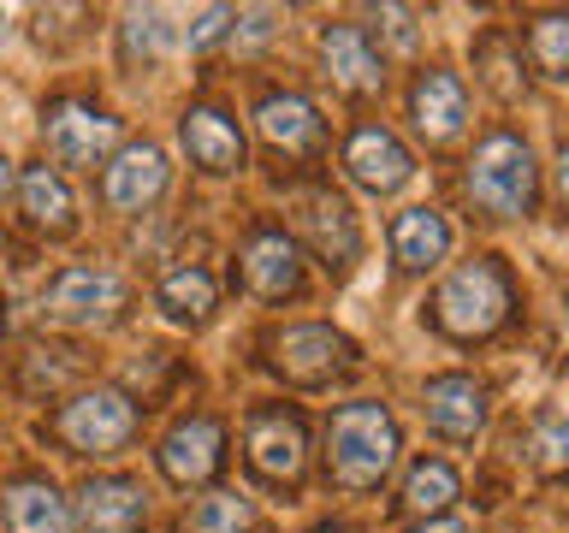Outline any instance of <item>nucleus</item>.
<instances>
[{
  "label": "nucleus",
  "instance_id": "nucleus-1",
  "mask_svg": "<svg viewBox=\"0 0 569 533\" xmlns=\"http://www.w3.org/2000/svg\"><path fill=\"white\" fill-rule=\"evenodd\" d=\"M398 462V421L380 403H345L327 421V469L338 486L373 492Z\"/></svg>",
  "mask_w": 569,
  "mask_h": 533
},
{
  "label": "nucleus",
  "instance_id": "nucleus-2",
  "mask_svg": "<svg viewBox=\"0 0 569 533\" xmlns=\"http://www.w3.org/2000/svg\"><path fill=\"white\" fill-rule=\"evenodd\" d=\"M462 184H469V202L480 213H492V220H522V213L533 208V154H528V142L510 137V131H492L475 149Z\"/></svg>",
  "mask_w": 569,
  "mask_h": 533
},
{
  "label": "nucleus",
  "instance_id": "nucleus-3",
  "mask_svg": "<svg viewBox=\"0 0 569 533\" xmlns=\"http://www.w3.org/2000/svg\"><path fill=\"white\" fill-rule=\"evenodd\" d=\"M510 314V284L498 273V261H462L433 296V320L451 338H487L505 326Z\"/></svg>",
  "mask_w": 569,
  "mask_h": 533
},
{
  "label": "nucleus",
  "instance_id": "nucleus-4",
  "mask_svg": "<svg viewBox=\"0 0 569 533\" xmlns=\"http://www.w3.org/2000/svg\"><path fill=\"white\" fill-rule=\"evenodd\" d=\"M53 433H60L78 456H119L124 444L137 439V403L113 385L78 391V398L53 415Z\"/></svg>",
  "mask_w": 569,
  "mask_h": 533
},
{
  "label": "nucleus",
  "instance_id": "nucleus-5",
  "mask_svg": "<svg viewBox=\"0 0 569 533\" xmlns=\"http://www.w3.org/2000/svg\"><path fill=\"white\" fill-rule=\"evenodd\" d=\"M124 309V279L113 266H96V261H78V266H60L48 279V296H42V314L60 320V326H113Z\"/></svg>",
  "mask_w": 569,
  "mask_h": 533
},
{
  "label": "nucleus",
  "instance_id": "nucleus-6",
  "mask_svg": "<svg viewBox=\"0 0 569 533\" xmlns=\"http://www.w3.org/2000/svg\"><path fill=\"white\" fill-rule=\"evenodd\" d=\"M42 142L60 167H101L119 142V119L89 101H53L42 113Z\"/></svg>",
  "mask_w": 569,
  "mask_h": 533
},
{
  "label": "nucleus",
  "instance_id": "nucleus-7",
  "mask_svg": "<svg viewBox=\"0 0 569 533\" xmlns=\"http://www.w3.org/2000/svg\"><path fill=\"white\" fill-rule=\"evenodd\" d=\"M167 178H172V167L154 142H124L101 172V195H107V208H119V213H142L149 202H160Z\"/></svg>",
  "mask_w": 569,
  "mask_h": 533
},
{
  "label": "nucleus",
  "instance_id": "nucleus-8",
  "mask_svg": "<svg viewBox=\"0 0 569 533\" xmlns=\"http://www.w3.org/2000/svg\"><path fill=\"white\" fill-rule=\"evenodd\" d=\"M154 456H160V474H167L172 486H202V480H213L226 462V433H220V421L190 415L160 439Z\"/></svg>",
  "mask_w": 569,
  "mask_h": 533
},
{
  "label": "nucleus",
  "instance_id": "nucleus-9",
  "mask_svg": "<svg viewBox=\"0 0 569 533\" xmlns=\"http://www.w3.org/2000/svg\"><path fill=\"white\" fill-rule=\"evenodd\" d=\"M350 338L345 332H332V326H284L279 332V344H273V362L284 380H297V385H320V380H332L338 368H350Z\"/></svg>",
  "mask_w": 569,
  "mask_h": 533
},
{
  "label": "nucleus",
  "instance_id": "nucleus-10",
  "mask_svg": "<svg viewBox=\"0 0 569 533\" xmlns=\"http://www.w3.org/2000/svg\"><path fill=\"white\" fill-rule=\"evenodd\" d=\"M71 515H78L83 533H137L149 504H142V486L124 474H96L83 480L78 497H71Z\"/></svg>",
  "mask_w": 569,
  "mask_h": 533
},
{
  "label": "nucleus",
  "instance_id": "nucleus-11",
  "mask_svg": "<svg viewBox=\"0 0 569 533\" xmlns=\"http://www.w3.org/2000/svg\"><path fill=\"white\" fill-rule=\"evenodd\" d=\"M345 172H350L362 190L391 195V190H403V184H409L416 160H409V149L386 131V124H362V131L345 142Z\"/></svg>",
  "mask_w": 569,
  "mask_h": 533
},
{
  "label": "nucleus",
  "instance_id": "nucleus-12",
  "mask_svg": "<svg viewBox=\"0 0 569 533\" xmlns=\"http://www.w3.org/2000/svg\"><path fill=\"white\" fill-rule=\"evenodd\" d=\"M243 451L267 480H297L302 456H309V439H302V421L291 415V409H261V415L249 421V433H243Z\"/></svg>",
  "mask_w": 569,
  "mask_h": 533
},
{
  "label": "nucleus",
  "instance_id": "nucleus-13",
  "mask_svg": "<svg viewBox=\"0 0 569 533\" xmlns=\"http://www.w3.org/2000/svg\"><path fill=\"white\" fill-rule=\"evenodd\" d=\"M178 142H184L190 167H202V172H238L243 167V131L220 107H190L178 119Z\"/></svg>",
  "mask_w": 569,
  "mask_h": 533
},
{
  "label": "nucleus",
  "instance_id": "nucleus-14",
  "mask_svg": "<svg viewBox=\"0 0 569 533\" xmlns=\"http://www.w3.org/2000/svg\"><path fill=\"white\" fill-rule=\"evenodd\" d=\"M427 426H433L439 439H475L480 426H487V391H480L469 373H439V380H427Z\"/></svg>",
  "mask_w": 569,
  "mask_h": 533
},
{
  "label": "nucleus",
  "instance_id": "nucleus-15",
  "mask_svg": "<svg viewBox=\"0 0 569 533\" xmlns=\"http://www.w3.org/2000/svg\"><path fill=\"white\" fill-rule=\"evenodd\" d=\"M297 225H302V238L320 249L327 266H350L356 261V220H350L345 195H332V190L297 195Z\"/></svg>",
  "mask_w": 569,
  "mask_h": 533
},
{
  "label": "nucleus",
  "instance_id": "nucleus-16",
  "mask_svg": "<svg viewBox=\"0 0 569 533\" xmlns=\"http://www.w3.org/2000/svg\"><path fill=\"white\" fill-rule=\"evenodd\" d=\"M243 284L256 296L267 302H279V296H297V284H302V261H297V243L284 238V231H256V238L243 243Z\"/></svg>",
  "mask_w": 569,
  "mask_h": 533
},
{
  "label": "nucleus",
  "instance_id": "nucleus-17",
  "mask_svg": "<svg viewBox=\"0 0 569 533\" xmlns=\"http://www.w3.org/2000/svg\"><path fill=\"white\" fill-rule=\"evenodd\" d=\"M320 60H327V78L338 89H350V95H373V89L386 83L380 53L368 48V36L356 24H327L320 30Z\"/></svg>",
  "mask_w": 569,
  "mask_h": 533
},
{
  "label": "nucleus",
  "instance_id": "nucleus-18",
  "mask_svg": "<svg viewBox=\"0 0 569 533\" xmlns=\"http://www.w3.org/2000/svg\"><path fill=\"white\" fill-rule=\"evenodd\" d=\"M409 113H416V131L427 142H451L469 119V95L451 71H421L416 89H409Z\"/></svg>",
  "mask_w": 569,
  "mask_h": 533
},
{
  "label": "nucleus",
  "instance_id": "nucleus-19",
  "mask_svg": "<svg viewBox=\"0 0 569 533\" xmlns=\"http://www.w3.org/2000/svg\"><path fill=\"white\" fill-rule=\"evenodd\" d=\"M391 255H398V266H409V273L439 266L451 255V225H445L433 208H403L398 220H391Z\"/></svg>",
  "mask_w": 569,
  "mask_h": 533
},
{
  "label": "nucleus",
  "instance_id": "nucleus-20",
  "mask_svg": "<svg viewBox=\"0 0 569 533\" xmlns=\"http://www.w3.org/2000/svg\"><path fill=\"white\" fill-rule=\"evenodd\" d=\"M256 124L279 154H315L320 149V113L302 95H267L256 107Z\"/></svg>",
  "mask_w": 569,
  "mask_h": 533
},
{
  "label": "nucleus",
  "instance_id": "nucleus-21",
  "mask_svg": "<svg viewBox=\"0 0 569 533\" xmlns=\"http://www.w3.org/2000/svg\"><path fill=\"white\" fill-rule=\"evenodd\" d=\"M7 527L12 533H71L78 515H71V497H60L48 480H18L7 492Z\"/></svg>",
  "mask_w": 569,
  "mask_h": 533
},
{
  "label": "nucleus",
  "instance_id": "nucleus-22",
  "mask_svg": "<svg viewBox=\"0 0 569 533\" xmlns=\"http://www.w3.org/2000/svg\"><path fill=\"white\" fill-rule=\"evenodd\" d=\"M18 202H24V220L36 231H71V190H66V178L60 172H48V167H30L24 178H18Z\"/></svg>",
  "mask_w": 569,
  "mask_h": 533
},
{
  "label": "nucleus",
  "instance_id": "nucleus-23",
  "mask_svg": "<svg viewBox=\"0 0 569 533\" xmlns=\"http://www.w3.org/2000/svg\"><path fill=\"white\" fill-rule=\"evenodd\" d=\"M213 279L202 273V266H178V273L160 279V291H154V309L178 320V326H202V320L213 314Z\"/></svg>",
  "mask_w": 569,
  "mask_h": 533
},
{
  "label": "nucleus",
  "instance_id": "nucleus-24",
  "mask_svg": "<svg viewBox=\"0 0 569 533\" xmlns=\"http://www.w3.org/2000/svg\"><path fill=\"white\" fill-rule=\"evenodd\" d=\"M451 504H457V469L451 462H416L403 480V510L421 515V522H439Z\"/></svg>",
  "mask_w": 569,
  "mask_h": 533
},
{
  "label": "nucleus",
  "instance_id": "nucleus-25",
  "mask_svg": "<svg viewBox=\"0 0 569 533\" xmlns=\"http://www.w3.org/2000/svg\"><path fill=\"white\" fill-rule=\"evenodd\" d=\"M528 60L551 83L569 78V12H540L533 18L528 24Z\"/></svg>",
  "mask_w": 569,
  "mask_h": 533
},
{
  "label": "nucleus",
  "instance_id": "nucleus-26",
  "mask_svg": "<svg viewBox=\"0 0 569 533\" xmlns=\"http://www.w3.org/2000/svg\"><path fill=\"white\" fill-rule=\"evenodd\" d=\"M119 42H124V66H137V60H142V66L167 60V53H172V24H167V12H154V7L124 12Z\"/></svg>",
  "mask_w": 569,
  "mask_h": 533
},
{
  "label": "nucleus",
  "instance_id": "nucleus-27",
  "mask_svg": "<svg viewBox=\"0 0 569 533\" xmlns=\"http://www.w3.org/2000/svg\"><path fill=\"white\" fill-rule=\"evenodd\" d=\"M184 527L190 533H249L256 527V504L243 492H208V497H196Z\"/></svg>",
  "mask_w": 569,
  "mask_h": 533
},
{
  "label": "nucleus",
  "instance_id": "nucleus-28",
  "mask_svg": "<svg viewBox=\"0 0 569 533\" xmlns=\"http://www.w3.org/2000/svg\"><path fill=\"white\" fill-rule=\"evenodd\" d=\"M528 462H533L540 474H569V421H563V415H546L540 426H533Z\"/></svg>",
  "mask_w": 569,
  "mask_h": 533
},
{
  "label": "nucleus",
  "instance_id": "nucleus-29",
  "mask_svg": "<svg viewBox=\"0 0 569 533\" xmlns=\"http://www.w3.org/2000/svg\"><path fill=\"white\" fill-rule=\"evenodd\" d=\"M416 18H421V12H409V7H373V24L391 36V48H398V53H416V42H421V24H416Z\"/></svg>",
  "mask_w": 569,
  "mask_h": 533
},
{
  "label": "nucleus",
  "instance_id": "nucleus-30",
  "mask_svg": "<svg viewBox=\"0 0 569 533\" xmlns=\"http://www.w3.org/2000/svg\"><path fill=\"white\" fill-rule=\"evenodd\" d=\"M231 24H238V12H231V7H202V12L190 18L184 42H190V48H213V42H220V36H226Z\"/></svg>",
  "mask_w": 569,
  "mask_h": 533
},
{
  "label": "nucleus",
  "instance_id": "nucleus-31",
  "mask_svg": "<svg viewBox=\"0 0 569 533\" xmlns=\"http://www.w3.org/2000/svg\"><path fill=\"white\" fill-rule=\"evenodd\" d=\"M480 66H487V83L498 89V95H505V101H516V95H522V83H516L510 78V53H505V42H480Z\"/></svg>",
  "mask_w": 569,
  "mask_h": 533
},
{
  "label": "nucleus",
  "instance_id": "nucleus-32",
  "mask_svg": "<svg viewBox=\"0 0 569 533\" xmlns=\"http://www.w3.org/2000/svg\"><path fill=\"white\" fill-rule=\"evenodd\" d=\"M273 7H256V12H238V24H231V48H261L267 36H273Z\"/></svg>",
  "mask_w": 569,
  "mask_h": 533
},
{
  "label": "nucleus",
  "instance_id": "nucleus-33",
  "mask_svg": "<svg viewBox=\"0 0 569 533\" xmlns=\"http://www.w3.org/2000/svg\"><path fill=\"white\" fill-rule=\"evenodd\" d=\"M12 184H18V172H12V160L0 154V202H7V195H12Z\"/></svg>",
  "mask_w": 569,
  "mask_h": 533
},
{
  "label": "nucleus",
  "instance_id": "nucleus-34",
  "mask_svg": "<svg viewBox=\"0 0 569 533\" xmlns=\"http://www.w3.org/2000/svg\"><path fill=\"white\" fill-rule=\"evenodd\" d=\"M409 533H469L462 522H421V527H409Z\"/></svg>",
  "mask_w": 569,
  "mask_h": 533
},
{
  "label": "nucleus",
  "instance_id": "nucleus-35",
  "mask_svg": "<svg viewBox=\"0 0 569 533\" xmlns=\"http://www.w3.org/2000/svg\"><path fill=\"white\" fill-rule=\"evenodd\" d=\"M558 195L569 202V142H563V154H558Z\"/></svg>",
  "mask_w": 569,
  "mask_h": 533
},
{
  "label": "nucleus",
  "instance_id": "nucleus-36",
  "mask_svg": "<svg viewBox=\"0 0 569 533\" xmlns=\"http://www.w3.org/2000/svg\"><path fill=\"white\" fill-rule=\"evenodd\" d=\"M309 533H345V527H338V522H320V527H309Z\"/></svg>",
  "mask_w": 569,
  "mask_h": 533
},
{
  "label": "nucleus",
  "instance_id": "nucleus-37",
  "mask_svg": "<svg viewBox=\"0 0 569 533\" xmlns=\"http://www.w3.org/2000/svg\"><path fill=\"white\" fill-rule=\"evenodd\" d=\"M0 42H7V7H0Z\"/></svg>",
  "mask_w": 569,
  "mask_h": 533
}]
</instances>
